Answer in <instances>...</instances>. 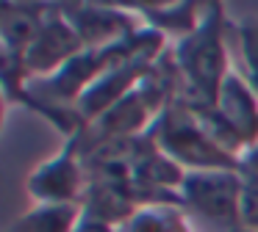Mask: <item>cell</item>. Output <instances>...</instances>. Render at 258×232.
I'll return each mask as SVG.
<instances>
[{"label":"cell","mask_w":258,"mask_h":232,"mask_svg":"<svg viewBox=\"0 0 258 232\" xmlns=\"http://www.w3.org/2000/svg\"><path fill=\"white\" fill-rule=\"evenodd\" d=\"M233 20L222 3H206L200 25L172 42V58L180 75V91L206 105H217L228 72L233 69Z\"/></svg>","instance_id":"obj_1"},{"label":"cell","mask_w":258,"mask_h":232,"mask_svg":"<svg viewBox=\"0 0 258 232\" xmlns=\"http://www.w3.org/2000/svg\"><path fill=\"white\" fill-rule=\"evenodd\" d=\"M161 152H167L178 166L186 171H206V169H239L241 158L222 147L208 133L203 119L175 97V102L156 119V125L147 130Z\"/></svg>","instance_id":"obj_2"},{"label":"cell","mask_w":258,"mask_h":232,"mask_svg":"<svg viewBox=\"0 0 258 232\" xmlns=\"http://www.w3.org/2000/svg\"><path fill=\"white\" fill-rule=\"evenodd\" d=\"M180 207L195 232L241 229V174L239 169L186 171L180 185Z\"/></svg>","instance_id":"obj_3"},{"label":"cell","mask_w":258,"mask_h":232,"mask_svg":"<svg viewBox=\"0 0 258 232\" xmlns=\"http://www.w3.org/2000/svg\"><path fill=\"white\" fill-rule=\"evenodd\" d=\"M86 185L89 177L81 158L78 136L64 141V147L36 166L25 180V191L34 199V204H81Z\"/></svg>","instance_id":"obj_4"},{"label":"cell","mask_w":258,"mask_h":232,"mask_svg":"<svg viewBox=\"0 0 258 232\" xmlns=\"http://www.w3.org/2000/svg\"><path fill=\"white\" fill-rule=\"evenodd\" d=\"M61 17L70 22L84 47H108L125 42L145 28V20L134 6H106V3H58Z\"/></svg>","instance_id":"obj_5"},{"label":"cell","mask_w":258,"mask_h":232,"mask_svg":"<svg viewBox=\"0 0 258 232\" xmlns=\"http://www.w3.org/2000/svg\"><path fill=\"white\" fill-rule=\"evenodd\" d=\"M84 42L78 39V33L70 28V22L61 17L58 3L53 9V14L47 17V22L42 25V31L36 33V39L31 42V47L23 53V66L28 72L31 80L56 75L61 66H67L78 53H84Z\"/></svg>","instance_id":"obj_6"},{"label":"cell","mask_w":258,"mask_h":232,"mask_svg":"<svg viewBox=\"0 0 258 232\" xmlns=\"http://www.w3.org/2000/svg\"><path fill=\"white\" fill-rule=\"evenodd\" d=\"M217 110L225 125L236 133V138L247 147V152L258 147V91L236 64L219 88Z\"/></svg>","instance_id":"obj_7"},{"label":"cell","mask_w":258,"mask_h":232,"mask_svg":"<svg viewBox=\"0 0 258 232\" xmlns=\"http://www.w3.org/2000/svg\"><path fill=\"white\" fill-rule=\"evenodd\" d=\"M56 3H3L0 6V53L20 55L53 14Z\"/></svg>","instance_id":"obj_8"},{"label":"cell","mask_w":258,"mask_h":232,"mask_svg":"<svg viewBox=\"0 0 258 232\" xmlns=\"http://www.w3.org/2000/svg\"><path fill=\"white\" fill-rule=\"evenodd\" d=\"M134 9L147 28H156L169 42L189 36L206 14V3H136Z\"/></svg>","instance_id":"obj_9"},{"label":"cell","mask_w":258,"mask_h":232,"mask_svg":"<svg viewBox=\"0 0 258 232\" xmlns=\"http://www.w3.org/2000/svg\"><path fill=\"white\" fill-rule=\"evenodd\" d=\"M81 218V204H34L6 232H75Z\"/></svg>","instance_id":"obj_10"},{"label":"cell","mask_w":258,"mask_h":232,"mask_svg":"<svg viewBox=\"0 0 258 232\" xmlns=\"http://www.w3.org/2000/svg\"><path fill=\"white\" fill-rule=\"evenodd\" d=\"M117 232H195L180 204H142Z\"/></svg>","instance_id":"obj_11"},{"label":"cell","mask_w":258,"mask_h":232,"mask_svg":"<svg viewBox=\"0 0 258 232\" xmlns=\"http://www.w3.org/2000/svg\"><path fill=\"white\" fill-rule=\"evenodd\" d=\"M241 226L258 232V147L241 158Z\"/></svg>","instance_id":"obj_12"},{"label":"cell","mask_w":258,"mask_h":232,"mask_svg":"<svg viewBox=\"0 0 258 232\" xmlns=\"http://www.w3.org/2000/svg\"><path fill=\"white\" fill-rule=\"evenodd\" d=\"M75 232H117V229H111V226H106V224H100V221L84 215V218H81V224L75 226Z\"/></svg>","instance_id":"obj_13"},{"label":"cell","mask_w":258,"mask_h":232,"mask_svg":"<svg viewBox=\"0 0 258 232\" xmlns=\"http://www.w3.org/2000/svg\"><path fill=\"white\" fill-rule=\"evenodd\" d=\"M236 232H255V229H244V226H241V229H236Z\"/></svg>","instance_id":"obj_14"}]
</instances>
